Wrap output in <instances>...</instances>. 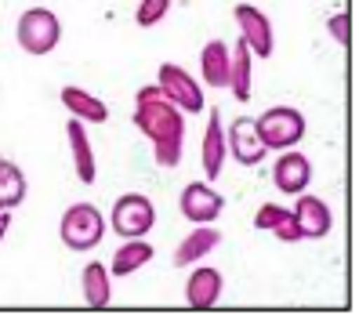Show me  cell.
Here are the masks:
<instances>
[{
	"mask_svg": "<svg viewBox=\"0 0 359 319\" xmlns=\"http://www.w3.org/2000/svg\"><path fill=\"white\" fill-rule=\"evenodd\" d=\"M58 98L69 109V116L80 120V123H105V120H109V105H105L102 98H95L91 91L76 88V83H66Z\"/></svg>",
	"mask_w": 359,
	"mask_h": 319,
	"instance_id": "cell-14",
	"label": "cell"
},
{
	"mask_svg": "<svg viewBox=\"0 0 359 319\" xmlns=\"http://www.w3.org/2000/svg\"><path fill=\"white\" fill-rule=\"evenodd\" d=\"M222 243V232L215 229V225H196L189 236L178 243V250H175V265L178 269H193L200 258H207L210 250H215Z\"/></svg>",
	"mask_w": 359,
	"mask_h": 319,
	"instance_id": "cell-17",
	"label": "cell"
},
{
	"mask_svg": "<svg viewBox=\"0 0 359 319\" xmlns=\"http://www.w3.org/2000/svg\"><path fill=\"white\" fill-rule=\"evenodd\" d=\"M222 290H225L222 272L200 265V269H193V276H189V283H185V305L189 308H215Z\"/></svg>",
	"mask_w": 359,
	"mask_h": 319,
	"instance_id": "cell-12",
	"label": "cell"
},
{
	"mask_svg": "<svg viewBox=\"0 0 359 319\" xmlns=\"http://www.w3.org/2000/svg\"><path fill=\"white\" fill-rule=\"evenodd\" d=\"M225 149L232 153V160L243 163V167H258L269 156V149H265V142H262V135H258V127H255L250 116H240V120L229 123Z\"/></svg>",
	"mask_w": 359,
	"mask_h": 319,
	"instance_id": "cell-8",
	"label": "cell"
},
{
	"mask_svg": "<svg viewBox=\"0 0 359 319\" xmlns=\"http://www.w3.org/2000/svg\"><path fill=\"white\" fill-rule=\"evenodd\" d=\"M200 73L207 88H229V44L207 40L200 51Z\"/></svg>",
	"mask_w": 359,
	"mask_h": 319,
	"instance_id": "cell-19",
	"label": "cell"
},
{
	"mask_svg": "<svg viewBox=\"0 0 359 319\" xmlns=\"http://www.w3.org/2000/svg\"><path fill=\"white\" fill-rule=\"evenodd\" d=\"M135 127L149 138L153 156L160 167H178L182 163V149H185V113L167 98L156 83L138 88L135 95Z\"/></svg>",
	"mask_w": 359,
	"mask_h": 319,
	"instance_id": "cell-1",
	"label": "cell"
},
{
	"mask_svg": "<svg viewBox=\"0 0 359 319\" xmlns=\"http://www.w3.org/2000/svg\"><path fill=\"white\" fill-rule=\"evenodd\" d=\"M255 127H258V135H262V142H265V149L272 153H283V149H294L302 138H305V116L298 113V109H290V105H276V109H265L258 120H255Z\"/></svg>",
	"mask_w": 359,
	"mask_h": 319,
	"instance_id": "cell-4",
	"label": "cell"
},
{
	"mask_svg": "<svg viewBox=\"0 0 359 319\" xmlns=\"http://www.w3.org/2000/svg\"><path fill=\"white\" fill-rule=\"evenodd\" d=\"M327 33L334 36V44L348 48V44H352V15H345V11L330 15V18H327Z\"/></svg>",
	"mask_w": 359,
	"mask_h": 319,
	"instance_id": "cell-23",
	"label": "cell"
},
{
	"mask_svg": "<svg viewBox=\"0 0 359 319\" xmlns=\"http://www.w3.org/2000/svg\"><path fill=\"white\" fill-rule=\"evenodd\" d=\"M229 91L240 102L255 95V55L243 40H236V48H229Z\"/></svg>",
	"mask_w": 359,
	"mask_h": 319,
	"instance_id": "cell-15",
	"label": "cell"
},
{
	"mask_svg": "<svg viewBox=\"0 0 359 319\" xmlns=\"http://www.w3.org/2000/svg\"><path fill=\"white\" fill-rule=\"evenodd\" d=\"M272 232H276V240H283V243H298L302 240V229H298V222H294V215H287Z\"/></svg>",
	"mask_w": 359,
	"mask_h": 319,
	"instance_id": "cell-25",
	"label": "cell"
},
{
	"mask_svg": "<svg viewBox=\"0 0 359 319\" xmlns=\"http://www.w3.org/2000/svg\"><path fill=\"white\" fill-rule=\"evenodd\" d=\"M272 182H276L280 193L298 196L312 185V160L305 153H294V149H283L280 160L272 163Z\"/></svg>",
	"mask_w": 359,
	"mask_h": 319,
	"instance_id": "cell-10",
	"label": "cell"
},
{
	"mask_svg": "<svg viewBox=\"0 0 359 319\" xmlns=\"http://www.w3.org/2000/svg\"><path fill=\"white\" fill-rule=\"evenodd\" d=\"M153 243H145V236L138 240H128L123 247H116L113 254V262H109V276H135L138 269H145L153 262Z\"/></svg>",
	"mask_w": 359,
	"mask_h": 319,
	"instance_id": "cell-20",
	"label": "cell"
},
{
	"mask_svg": "<svg viewBox=\"0 0 359 319\" xmlns=\"http://www.w3.org/2000/svg\"><path fill=\"white\" fill-rule=\"evenodd\" d=\"M58 236L69 250H91L102 243L105 236V218L95 203H69L66 215H62Z\"/></svg>",
	"mask_w": 359,
	"mask_h": 319,
	"instance_id": "cell-3",
	"label": "cell"
},
{
	"mask_svg": "<svg viewBox=\"0 0 359 319\" xmlns=\"http://www.w3.org/2000/svg\"><path fill=\"white\" fill-rule=\"evenodd\" d=\"M178 207H182V218H189L193 225H215V218L225 210V196L210 182H189L182 189Z\"/></svg>",
	"mask_w": 359,
	"mask_h": 319,
	"instance_id": "cell-7",
	"label": "cell"
},
{
	"mask_svg": "<svg viewBox=\"0 0 359 319\" xmlns=\"http://www.w3.org/2000/svg\"><path fill=\"white\" fill-rule=\"evenodd\" d=\"M156 88L171 98L182 113H203L207 109V98H203V88L196 83V76L182 69L178 62H160L156 69Z\"/></svg>",
	"mask_w": 359,
	"mask_h": 319,
	"instance_id": "cell-5",
	"label": "cell"
},
{
	"mask_svg": "<svg viewBox=\"0 0 359 319\" xmlns=\"http://www.w3.org/2000/svg\"><path fill=\"white\" fill-rule=\"evenodd\" d=\"M8 229H11V210H0V247H4Z\"/></svg>",
	"mask_w": 359,
	"mask_h": 319,
	"instance_id": "cell-26",
	"label": "cell"
},
{
	"mask_svg": "<svg viewBox=\"0 0 359 319\" xmlns=\"http://www.w3.org/2000/svg\"><path fill=\"white\" fill-rule=\"evenodd\" d=\"M156 225V207L149 196H142V193H128V196H120L113 203V215H109V229L116 232V236L123 240H138L145 236Z\"/></svg>",
	"mask_w": 359,
	"mask_h": 319,
	"instance_id": "cell-6",
	"label": "cell"
},
{
	"mask_svg": "<svg viewBox=\"0 0 359 319\" xmlns=\"http://www.w3.org/2000/svg\"><path fill=\"white\" fill-rule=\"evenodd\" d=\"M290 215H294V222H298V229H302V240H323V236H330V229H334V215H330L327 200H320V196L298 193V203H294Z\"/></svg>",
	"mask_w": 359,
	"mask_h": 319,
	"instance_id": "cell-11",
	"label": "cell"
},
{
	"mask_svg": "<svg viewBox=\"0 0 359 319\" xmlns=\"http://www.w3.org/2000/svg\"><path fill=\"white\" fill-rule=\"evenodd\" d=\"M236 26H240V40L250 48L255 58H269L272 55V22L269 15L255 4H236Z\"/></svg>",
	"mask_w": 359,
	"mask_h": 319,
	"instance_id": "cell-9",
	"label": "cell"
},
{
	"mask_svg": "<svg viewBox=\"0 0 359 319\" xmlns=\"http://www.w3.org/2000/svg\"><path fill=\"white\" fill-rule=\"evenodd\" d=\"M171 11V0H138V11H135V26L142 29H153L160 18Z\"/></svg>",
	"mask_w": 359,
	"mask_h": 319,
	"instance_id": "cell-22",
	"label": "cell"
},
{
	"mask_svg": "<svg viewBox=\"0 0 359 319\" xmlns=\"http://www.w3.org/2000/svg\"><path fill=\"white\" fill-rule=\"evenodd\" d=\"M287 215H290V210H287V207H280V203H262V207H258V215H255V229L272 232V229H276Z\"/></svg>",
	"mask_w": 359,
	"mask_h": 319,
	"instance_id": "cell-24",
	"label": "cell"
},
{
	"mask_svg": "<svg viewBox=\"0 0 359 319\" xmlns=\"http://www.w3.org/2000/svg\"><path fill=\"white\" fill-rule=\"evenodd\" d=\"M15 36H18V48H22L26 55L40 58V55H51L58 48L62 22H58V15L51 8H29V11H22V18H18Z\"/></svg>",
	"mask_w": 359,
	"mask_h": 319,
	"instance_id": "cell-2",
	"label": "cell"
},
{
	"mask_svg": "<svg viewBox=\"0 0 359 319\" xmlns=\"http://www.w3.org/2000/svg\"><path fill=\"white\" fill-rule=\"evenodd\" d=\"M29 193V182L22 175V167L11 163V160H0V210H11L26 200Z\"/></svg>",
	"mask_w": 359,
	"mask_h": 319,
	"instance_id": "cell-21",
	"label": "cell"
},
{
	"mask_svg": "<svg viewBox=\"0 0 359 319\" xmlns=\"http://www.w3.org/2000/svg\"><path fill=\"white\" fill-rule=\"evenodd\" d=\"M66 138H69V153H73V167H76V178L83 185H91L98 178V163H95V149H91V138L83 131V123L69 116L66 123Z\"/></svg>",
	"mask_w": 359,
	"mask_h": 319,
	"instance_id": "cell-16",
	"label": "cell"
},
{
	"mask_svg": "<svg viewBox=\"0 0 359 319\" xmlns=\"http://www.w3.org/2000/svg\"><path fill=\"white\" fill-rule=\"evenodd\" d=\"M80 294H83V301H88V308H109V301H113V276H109V269H105L102 262H91L88 269L80 272Z\"/></svg>",
	"mask_w": 359,
	"mask_h": 319,
	"instance_id": "cell-18",
	"label": "cell"
},
{
	"mask_svg": "<svg viewBox=\"0 0 359 319\" xmlns=\"http://www.w3.org/2000/svg\"><path fill=\"white\" fill-rule=\"evenodd\" d=\"M200 153H203V175H207V182H218L222 171H225V127H222V116L215 109H210V116H207V131H203Z\"/></svg>",
	"mask_w": 359,
	"mask_h": 319,
	"instance_id": "cell-13",
	"label": "cell"
}]
</instances>
